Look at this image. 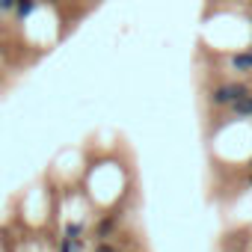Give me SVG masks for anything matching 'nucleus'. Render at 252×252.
Segmentation results:
<instances>
[{
  "mask_svg": "<svg viewBox=\"0 0 252 252\" xmlns=\"http://www.w3.org/2000/svg\"><path fill=\"white\" fill-rule=\"evenodd\" d=\"M246 86L243 83H225L214 92V104H237L240 98H246Z\"/></svg>",
  "mask_w": 252,
  "mask_h": 252,
  "instance_id": "obj_1",
  "label": "nucleus"
},
{
  "mask_svg": "<svg viewBox=\"0 0 252 252\" xmlns=\"http://www.w3.org/2000/svg\"><path fill=\"white\" fill-rule=\"evenodd\" d=\"M231 65L237 71H252V54H234L231 57Z\"/></svg>",
  "mask_w": 252,
  "mask_h": 252,
  "instance_id": "obj_2",
  "label": "nucleus"
},
{
  "mask_svg": "<svg viewBox=\"0 0 252 252\" xmlns=\"http://www.w3.org/2000/svg\"><path fill=\"white\" fill-rule=\"evenodd\" d=\"M33 9H36V3H33V0H18V3H15V12H18L21 18H27Z\"/></svg>",
  "mask_w": 252,
  "mask_h": 252,
  "instance_id": "obj_3",
  "label": "nucleus"
},
{
  "mask_svg": "<svg viewBox=\"0 0 252 252\" xmlns=\"http://www.w3.org/2000/svg\"><path fill=\"white\" fill-rule=\"evenodd\" d=\"M110 231H113V220H104V222L98 225V234H101V237H107Z\"/></svg>",
  "mask_w": 252,
  "mask_h": 252,
  "instance_id": "obj_4",
  "label": "nucleus"
},
{
  "mask_svg": "<svg viewBox=\"0 0 252 252\" xmlns=\"http://www.w3.org/2000/svg\"><path fill=\"white\" fill-rule=\"evenodd\" d=\"M80 234V225H68L65 228V240H71V237H77Z\"/></svg>",
  "mask_w": 252,
  "mask_h": 252,
  "instance_id": "obj_5",
  "label": "nucleus"
},
{
  "mask_svg": "<svg viewBox=\"0 0 252 252\" xmlns=\"http://www.w3.org/2000/svg\"><path fill=\"white\" fill-rule=\"evenodd\" d=\"M95 252H116V249H113L110 243H98V246H95Z\"/></svg>",
  "mask_w": 252,
  "mask_h": 252,
  "instance_id": "obj_6",
  "label": "nucleus"
},
{
  "mask_svg": "<svg viewBox=\"0 0 252 252\" xmlns=\"http://www.w3.org/2000/svg\"><path fill=\"white\" fill-rule=\"evenodd\" d=\"M18 3V0H0V9H12Z\"/></svg>",
  "mask_w": 252,
  "mask_h": 252,
  "instance_id": "obj_7",
  "label": "nucleus"
}]
</instances>
